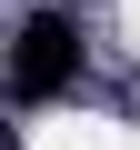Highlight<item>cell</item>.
<instances>
[{"label":"cell","mask_w":140,"mask_h":150,"mask_svg":"<svg viewBox=\"0 0 140 150\" xmlns=\"http://www.w3.org/2000/svg\"><path fill=\"white\" fill-rule=\"evenodd\" d=\"M70 70H80V30H70L60 10H40L20 30V50H10V90L20 100H50V90H70Z\"/></svg>","instance_id":"obj_1"}]
</instances>
